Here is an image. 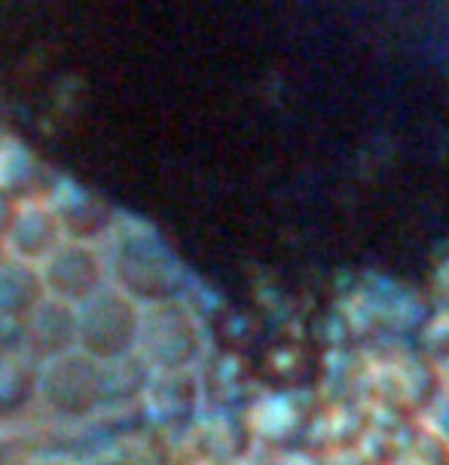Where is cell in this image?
<instances>
[{
  "label": "cell",
  "instance_id": "18",
  "mask_svg": "<svg viewBox=\"0 0 449 465\" xmlns=\"http://www.w3.org/2000/svg\"><path fill=\"white\" fill-rule=\"evenodd\" d=\"M83 465H122V462L116 460V456H113V453H111V450H107V447H104V450H98V453H93V456H89V460L83 462Z\"/></svg>",
  "mask_w": 449,
  "mask_h": 465
},
{
  "label": "cell",
  "instance_id": "8",
  "mask_svg": "<svg viewBox=\"0 0 449 465\" xmlns=\"http://www.w3.org/2000/svg\"><path fill=\"white\" fill-rule=\"evenodd\" d=\"M58 242H62V230H58L55 214L49 212V205L44 199L31 196V199L15 203L13 221H10V227H6L4 239H0V248H4V254L10 257V261L37 267Z\"/></svg>",
  "mask_w": 449,
  "mask_h": 465
},
{
  "label": "cell",
  "instance_id": "4",
  "mask_svg": "<svg viewBox=\"0 0 449 465\" xmlns=\"http://www.w3.org/2000/svg\"><path fill=\"white\" fill-rule=\"evenodd\" d=\"M34 398L58 420H86L104 407V364L80 349L37 361Z\"/></svg>",
  "mask_w": 449,
  "mask_h": 465
},
{
  "label": "cell",
  "instance_id": "14",
  "mask_svg": "<svg viewBox=\"0 0 449 465\" xmlns=\"http://www.w3.org/2000/svg\"><path fill=\"white\" fill-rule=\"evenodd\" d=\"M40 174L37 156L28 151L24 144H19L15 138H0V190L6 196H19L24 193Z\"/></svg>",
  "mask_w": 449,
  "mask_h": 465
},
{
  "label": "cell",
  "instance_id": "9",
  "mask_svg": "<svg viewBox=\"0 0 449 465\" xmlns=\"http://www.w3.org/2000/svg\"><path fill=\"white\" fill-rule=\"evenodd\" d=\"M187 431H190V444L196 450V460H214V462H242L254 441L248 422L229 417V413L199 417Z\"/></svg>",
  "mask_w": 449,
  "mask_h": 465
},
{
  "label": "cell",
  "instance_id": "19",
  "mask_svg": "<svg viewBox=\"0 0 449 465\" xmlns=\"http://www.w3.org/2000/svg\"><path fill=\"white\" fill-rule=\"evenodd\" d=\"M193 465H242V462H214V460H196Z\"/></svg>",
  "mask_w": 449,
  "mask_h": 465
},
{
  "label": "cell",
  "instance_id": "7",
  "mask_svg": "<svg viewBox=\"0 0 449 465\" xmlns=\"http://www.w3.org/2000/svg\"><path fill=\"white\" fill-rule=\"evenodd\" d=\"M44 203L55 214L62 239H71V242L98 245V239H104L116 221V212L111 205L77 181H58Z\"/></svg>",
  "mask_w": 449,
  "mask_h": 465
},
{
  "label": "cell",
  "instance_id": "13",
  "mask_svg": "<svg viewBox=\"0 0 449 465\" xmlns=\"http://www.w3.org/2000/svg\"><path fill=\"white\" fill-rule=\"evenodd\" d=\"M107 450H111L122 465H171L174 462L169 435L160 429H153L150 422L122 429Z\"/></svg>",
  "mask_w": 449,
  "mask_h": 465
},
{
  "label": "cell",
  "instance_id": "17",
  "mask_svg": "<svg viewBox=\"0 0 449 465\" xmlns=\"http://www.w3.org/2000/svg\"><path fill=\"white\" fill-rule=\"evenodd\" d=\"M13 212H15V199H13V196H6L4 190H0V239H4L6 227H10Z\"/></svg>",
  "mask_w": 449,
  "mask_h": 465
},
{
  "label": "cell",
  "instance_id": "3",
  "mask_svg": "<svg viewBox=\"0 0 449 465\" xmlns=\"http://www.w3.org/2000/svg\"><path fill=\"white\" fill-rule=\"evenodd\" d=\"M141 306L113 285H102L93 297L73 306V349L98 364H113L135 355Z\"/></svg>",
  "mask_w": 449,
  "mask_h": 465
},
{
  "label": "cell",
  "instance_id": "15",
  "mask_svg": "<svg viewBox=\"0 0 449 465\" xmlns=\"http://www.w3.org/2000/svg\"><path fill=\"white\" fill-rule=\"evenodd\" d=\"M395 465H449V441L440 429H422L397 453Z\"/></svg>",
  "mask_w": 449,
  "mask_h": 465
},
{
  "label": "cell",
  "instance_id": "21",
  "mask_svg": "<svg viewBox=\"0 0 449 465\" xmlns=\"http://www.w3.org/2000/svg\"><path fill=\"white\" fill-rule=\"evenodd\" d=\"M444 438H446V441H449V431H444Z\"/></svg>",
  "mask_w": 449,
  "mask_h": 465
},
{
  "label": "cell",
  "instance_id": "5",
  "mask_svg": "<svg viewBox=\"0 0 449 465\" xmlns=\"http://www.w3.org/2000/svg\"><path fill=\"white\" fill-rule=\"evenodd\" d=\"M37 276L46 297L68 306L83 303L102 285H107L102 248L89 242H71V239H62L37 263Z\"/></svg>",
  "mask_w": 449,
  "mask_h": 465
},
{
  "label": "cell",
  "instance_id": "1",
  "mask_svg": "<svg viewBox=\"0 0 449 465\" xmlns=\"http://www.w3.org/2000/svg\"><path fill=\"white\" fill-rule=\"evenodd\" d=\"M104 239L107 245L102 248V257L107 285L122 291L138 306L181 297L178 291L184 285V267L160 230L150 227L147 221L116 214Z\"/></svg>",
  "mask_w": 449,
  "mask_h": 465
},
{
  "label": "cell",
  "instance_id": "10",
  "mask_svg": "<svg viewBox=\"0 0 449 465\" xmlns=\"http://www.w3.org/2000/svg\"><path fill=\"white\" fill-rule=\"evenodd\" d=\"M24 352L34 361L73 349V306L44 297L34 312L22 322Z\"/></svg>",
  "mask_w": 449,
  "mask_h": 465
},
{
  "label": "cell",
  "instance_id": "11",
  "mask_svg": "<svg viewBox=\"0 0 449 465\" xmlns=\"http://www.w3.org/2000/svg\"><path fill=\"white\" fill-rule=\"evenodd\" d=\"M37 361L24 349H0V422L15 420L34 401Z\"/></svg>",
  "mask_w": 449,
  "mask_h": 465
},
{
  "label": "cell",
  "instance_id": "16",
  "mask_svg": "<svg viewBox=\"0 0 449 465\" xmlns=\"http://www.w3.org/2000/svg\"><path fill=\"white\" fill-rule=\"evenodd\" d=\"M24 465H83V462L73 460V456H68V453H37V456H31Z\"/></svg>",
  "mask_w": 449,
  "mask_h": 465
},
{
  "label": "cell",
  "instance_id": "6",
  "mask_svg": "<svg viewBox=\"0 0 449 465\" xmlns=\"http://www.w3.org/2000/svg\"><path fill=\"white\" fill-rule=\"evenodd\" d=\"M199 401H202V383L196 371H147L138 398L147 422L165 435L193 426L199 420Z\"/></svg>",
  "mask_w": 449,
  "mask_h": 465
},
{
  "label": "cell",
  "instance_id": "12",
  "mask_svg": "<svg viewBox=\"0 0 449 465\" xmlns=\"http://www.w3.org/2000/svg\"><path fill=\"white\" fill-rule=\"evenodd\" d=\"M44 297L46 294L40 285L37 267L10 261V257L0 261V319L22 325Z\"/></svg>",
  "mask_w": 449,
  "mask_h": 465
},
{
  "label": "cell",
  "instance_id": "2",
  "mask_svg": "<svg viewBox=\"0 0 449 465\" xmlns=\"http://www.w3.org/2000/svg\"><path fill=\"white\" fill-rule=\"evenodd\" d=\"M202 346V322L184 297L141 306L135 359L147 371H193Z\"/></svg>",
  "mask_w": 449,
  "mask_h": 465
},
{
  "label": "cell",
  "instance_id": "20",
  "mask_svg": "<svg viewBox=\"0 0 449 465\" xmlns=\"http://www.w3.org/2000/svg\"><path fill=\"white\" fill-rule=\"evenodd\" d=\"M444 383H446V386H449V361H446V364H444Z\"/></svg>",
  "mask_w": 449,
  "mask_h": 465
}]
</instances>
